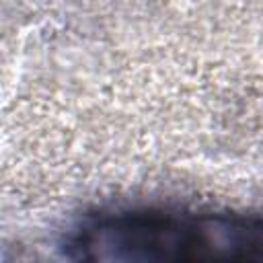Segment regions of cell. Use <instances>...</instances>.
<instances>
[{
	"label": "cell",
	"instance_id": "cell-1",
	"mask_svg": "<svg viewBox=\"0 0 263 263\" xmlns=\"http://www.w3.org/2000/svg\"><path fill=\"white\" fill-rule=\"evenodd\" d=\"M68 255L86 261L263 259V220L218 214L127 212L84 224Z\"/></svg>",
	"mask_w": 263,
	"mask_h": 263
}]
</instances>
